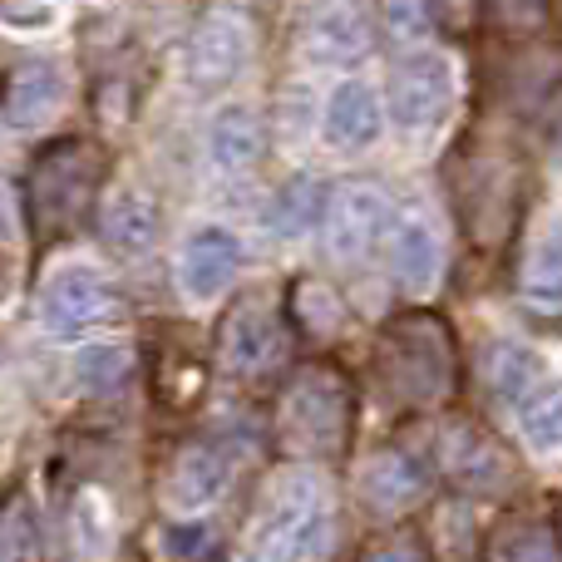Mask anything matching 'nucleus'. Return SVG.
<instances>
[{"label":"nucleus","instance_id":"obj_26","mask_svg":"<svg viewBox=\"0 0 562 562\" xmlns=\"http://www.w3.org/2000/svg\"><path fill=\"white\" fill-rule=\"evenodd\" d=\"M488 558L494 562H562L558 538L543 524H533V518H514V524L498 528L494 543H488Z\"/></svg>","mask_w":562,"mask_h":562},{"label":"nucleus","instance_id":"obj_10","mask_svg":"<svg viewBox=\"0 0 562 562\" xmlns=\"http://www.w3.org/2000/svg\"><path fill=\"white\" fill-rule=\"evenodd\" d=\"M301 45H306L311 65H360L370 55L366 0H316L306 15Z\"/></svg>","mask_w":562,"mask_h":562},{"label":"nucleus","instance_id":"obj_25","mask_svg":"<svg viewBox=\"0 0 562 562\" xmlns=\"http://www.w3.org/2000/svg\"><path fill=\"white\" fill-rule=\"evenodd\" d=\"M75 375L89 395H114V390H124L128 375H134V350L114 346V340H99V346L79 350Z\"/></svg>","mask_w":562,"mask_h":562},{"label":"nucleus","instance_id":"obj_2","mask_svg":"<svg viewBox=\"0 0 562 562\" xmlns=\"http://www.w3.org/2000/svg\"><path fill=\"white\" fill-rule=\"evenodd\" d=\"M380 385L409 409H429L454 390V340L435 311H405L375 340Z\"/></svg>","mask_w":562,"mask_h":562},{"label":"nucleus","instance_id":"obj_3","mask_svg":"<svg viewBox=\"0 0 562 562\" xmlns=\"http://www.w3.org/2000/svg\"><path fill=\"white\" fill-rule=\"evenodd\" d=\"M104 178V148L94 138H59L40 148L25 173V217L40 243L69 233L94 207Z\"/></svg>","mask_w":562,"mask_h":562},{"label":"nucleus","instance_id":"obj_16","mask_svg":"<svg viewBox=\"0 0 562 562\" xmlns=\"http://www.w3.org/2000/svg\"><path fill=\"white\" fill-rule=\"evenodd\" d=\"M425 488H429L425 464H419L415 454H400V449L375 454L366 469H360V498H366V508L375 518L409 514V508L425 498Z\"/></svg>","mask_w":562,"mask_h":562},{"label":"nucleus","instance_id":"obj_8","mask_svg":"<svg viewBox=\"0 0 562 562\" xmlns=\"http://www.w3.org/2000/svg\"><path fill=\"white\" fill-rule=\"evenodd\" d=\"M321 223H326V252L336 257L340 267H356V262H366L370 247L385 233L390 203L375 183H346L326 198Z\"/></svg>","mask_w":562,"mask_h":562},{"label":"nucleus","instance_id":"obj_6","mask_svg":"<svg viewBox=\"0 0 562 562\" xmlns=\"http://www.w3.org/2000/svg\"><path fill=\"white\" fill-rule=\"evenodd\" d=\"M247 59H252V25L237 10H213L188 40L183 75L198 94H223L247 69Z\"/></svg>","mask_w":562,"mask_h":562},{"label":"nucleus","instance_id":"obj_12","mask_svg":"<svg viewBox=\"0 0 562 562\" xmlns=\"http://www.w3.org/2000/svg\"><path fill=\"white\" fill-rule=\"evenodd\" d=\"M233 479V464L217 445H183L168 464V479H164V504L173 508L178 518H193L203 514L207 504H217Z\"/></svg>","mask_w":562,"mask_h":562},{"label":"nucleus","instance_id":"obj_9","mask_svg":"<svg viewBox=\"0 0 562 562\" xmlns=\"http://www.w3.org/2000/svg\"><path fill=\"white\" fill-rule=\"evenodd\" d=\"M237 272H243V243H237L233 227H217V223L198 227L183 243V252H178V286L198 306L223 296L237 281Z\"/></svg>","mask_w":562,"mask_h":562},{"label":"nucleus","instance_id":"obj_33","mask_svg":"<svg viewBox=\"0 0 562 562\" xmlns=\"http://www.w3.org/2000/svg\"><path fill=\"white\" fill-rule=\"evenodd\" d=\"M553 538H558V553H562V504H558V518H553Z\"/></svg>","mask_w":562,"mask_h":562},{"label":"nucleus","instance_id":"obj_5","mask_svg":"<svg viewBox=\"0 0 562 562\" xmlns=\"http://www.w3.org/2000/svg\"><path fill=\"white\" fill-rule=\"evenodd\" d=\"M119 316H124V296H119L114 281H104L94 267H59V272L40 286V326H45L49 336L99 330Z\"/></svg>","mask_w":562,"mask_h":562},{"label":"nucleus","instance_id":"obj_21","mask_svg":"<svg viewBox=\"0 0 562 562\" xmlns=\"http://www.w3.org/2000/svg\"><path fill=\"white\" fill-rule=\"evenodd\" d=\"M518 291L543 316H558L562 311V227L538 237V247L524 262V277H518Z\"/></svg>","mask_w":562,"mask_h":562},{"label":"nucleus","instance_id":"obj_22","mask_svg":"<svg viewBox=\"0 0 562 562\" xmlns=\"http://www.w3.org/2000/svg\"><path fill=\"white\" fill-rule=\"evenodd\" d=\"M0 562H45V533L25 488L0 498Z\"/></svg>","mask_w":562,"mask_h":562},{"label":"nucleus","instance_id":"obj_4","mask_svg":"<svg viewBox=\"0 0 562 562\" xmlns=\"http://www.w3.org/2000/svg\"><path fill=\"white\" fill-rule=\"evenodd\" d=\"M326 538H330V514L326 498H321V484L296 474L281 484V494L257 518L247 562H316L326 553Z\"/></svg>","mask_w":562,"mask_h":562},{"label":"nucleus","instance_id":"obj_18","mask_svg":"<svg viewBox=\"0 0 562 562\" xmlns=\"http://www.w3.org/2000/svg\"><path fill=\"white\" fill-rule=\"evenodd\" d=\"M59 65L49 59H20L5 75V89H0V119L10 128H40L59 104Z\"/></svg>","mask_w":562,"mask_h":562},{"label":"nucleus","instance_id":"obj_7","mask_svg":"<svg viewBox=\"0 0 562 562\" xmlns=\"http://www.w3.org/2000/svg\"><path fill=\"white\" fill-rule=\"evenodd\" d=\"M449 104H454V65L435 49H415L400 59L395 79H390V114L400 128L425 134V128L445 124Z\"/></svg>","mask_w":562,"mask_h":562},{"label":"nucleus","instance_id":"obj_15","mask_svg":"<svg viewBox=\"0 0 562 562\" xmlns=\"http://www.w3.org/2000/svg\"><path fill=\"white\" fill-rule=\"evenodd\" d=\"M380 128H385V104L366 79H346V85L330 89L326 114H321V134H326L330 148H346V154L370 148L380 138Z\"/></svg>","mask_w":562,"mask_h":562},{"label":"nucleus","instance_id":"obj_30","mask_svg":"<svg viewBox=\"0 0 562 562\" xmlns=\"http://www.w3.org/2000/svg\"><path fill=\"white\" fill-rule=\"evenodd\" d=\"M296 316L306 321L311 330L340 326V306H336V296H330L321 281H301V286H296Z\"/></svg>","mask_w":562,"mask_h":562},{"label":"nucleus","instance_id":"obj_28","mask_svg":"<svg viewBox=\"0 0 562 562\" xmlns=\"http://www.w3.org/2000/svg\"><path fill=\"white\" fill-rule=\"evenodd\" d=\"M380 20H385L395 45H419V40H429V30H435L429 0H385V5H380Z\"/></svg>","mask_w":562,"mask_h":562},{"label":"nucleus","instance_id":"obj_34","mask_svg":"<svg viewBox=\"0 0 562 562\" xmlns=\"http://www.w3.org/2000/svg\"><path fill=\"white\" fill-rule=\"evenodd\" d=\"M553 144H558V158H562V124H558V138H553Z\"/></svg>","mask_w":562,"mask_h":562},{"label":"nucleus","instance_id":"obj_24","mask_svg":"<svg viewBox=\"0 0 562 562\" xmlns=\"http://www.w3.org/2000/svg\"><path fill=\"white\" fill-rule=\"evenodd\" d=\"M321 213H326V193H321V183L311 173H301V178H291V183L277 193L272 233L277 237H306L311 227L321 223Z\"/></svg>","mask_w":562,"mask_h":562},{"label":"nucleus","instance_id":"obj_31","mask_svg":"<svg viewBox=\"0 0 562 562\" xmlns=\"http://www.w3.org/2000/svg\"><path fill=\"white\" fill-rule=\"evenodd\" d=\"M213 548H217V538H213V528H203V524L168 528V553H173L178 562H203Z\"/></svg>","mask_w":562,"mask_h":562},{"label":"nucleus","instance_id":"obj_29","mask_svg":"<svg viewBox=\"0 0 562 562\" xmlns=\"http://www.w3.org/2000/svg\"><path fill=\"white\" fill-rule=\"evenodd\" d=\"M488 15L508 35H538L548 25V0H488Z\"/></svg>","mask_w":562,"mask_h":562},{"label":"nucleus","instance_id":"obj_32","mask_svg":"<svg viewBox=\"0 0 562 562\" xmlns=\"http://www.w3.org/2000/svg\"><path fill=\"white\" fill-rule=\"evenodd\" d=\"M360 562H425V558H419L415 543H385V548H370Z\"/></svg>","mask_w":562,"mask_h":562},{"label":"nucleus","instance_id":"obj_19","mask_svg":"<svg viewBox=\"0 0 562 562\" xmlns=\"http://www.w3.org/2000/svg\"><path fill=\"white\" fill-rule=\"evenodd\" d=\"M65 533H69V553H75V562H104L114 553L119 518H114V504H109L104 488H79V494L69 498Z\"/></svg>","mask_w":562,"mask_h":562},{"label":"nucleus","instance_id":"obj_11","mask_svg":"<svg viewBox=\"0 0 562 562\" xmlns=\"http://www.w3.org/2000/svg\"><path fill=\"white\" fill-rule=\"evenodd\" d=\"M217 350H223V366L233 375H257L277 360L281 350V321L277 306L267 296H243L223 321V336H217Z\"/></svg>","mask_w":562,"mask_h":562},{"label":"nucleus","instance_id":"obj_1","mask_svg":"<svg viewBox=\"0 0 562 562\" xmlns=\"http://www.w3.org/2000/svg\"><path fill=\"white\" fill-rule=\"evenodd\" d=\"M356 429V395L340 366L306 360L277 400V445L291 459H340Z\"/></svg>","mask_w":562,"mask_h":562},{"label":"nucleus","instance_id":"obj_23","mask_svg":"<svg viewBox=\"0 0 562 562\" xmlns=\"http://www.w3.org/2000/svg\"><path fill=\"white\" fill-rule=\"evenodd\" d=\"M538 375H543V356H538L533 346H524V340H494V346H488L484 380L494 395L518 400L524 390L538 385Z\"/></svg>","mask_w":562,"mask_h":562},{"label":"nucleus","instance_id":"obj_13","mask_svg":"<svg viewBox=\"0 0 562 562\" xmlns=\"http://www.w3.org/2000/svg\"><path fill=\"white\" fill-rule=\"evenodd\" d=\"M439 459H445L449 484L464 488V494H494V488L508 479L504 449H498L479 425H469V419H454V425L439 435Z\"/></svg>","mask_w":562,"mask_h":562},{"label":"nucleus","instance_id":"obj_14","mask_svg":"<svg viewBox=\"0 0 562 562\" xmlns=\"http://www.w3.org/2000/svg\"><path fill=\"white\" fill-rule=\"evenodd\" d=\"M99 243L119 257V262H138L158 247V207L138 188H119L99 203Z\"/></svg>","mask_w":562,"mask_h":562},{"label":"nucleus","instance_id":"obj_27","mask_svg":"<svg viewBox=\"0 0 562 562\" xmlns=\"http://www.w3.org/2000/svg\"><path fill=\"white\" fill-rule=\"evenodd\" d=\"M524 439L533 454H562V385H548L524 405Z\"/></svg>","mask_w":562,"mask_h":562},{"label":"nucleus","instance_id":"obj_17","mask_svg":"<svg viewBox=\"0 0 562 562\" xmlns=\"http://www.w3.org/2000/svg\"><path fill=\"white\" fill-rule=\"evenodd\" d=\"M390 257H395V281L409 301H425L439 281V262H445V243H439V227L429 223L425 213H405L395 227V243H390Z\"/></svg>","mask_w":562,"mask_h":562},{"label":"nucleus","instance_id":"obj_20","mask_svg":"<svg viewBox=\"0 0 562 562\" xmlns=\"http://www.w3.org/2000/svg\"><path fill=\"white\" fill-rule=\"evenodd\" d=\"M262 144H267V134L252 109H223L213 119V128H207V158L223 173H247L262 158Z\"/></svg>","mask_w":562,"mask_h":562}]
</instances>
